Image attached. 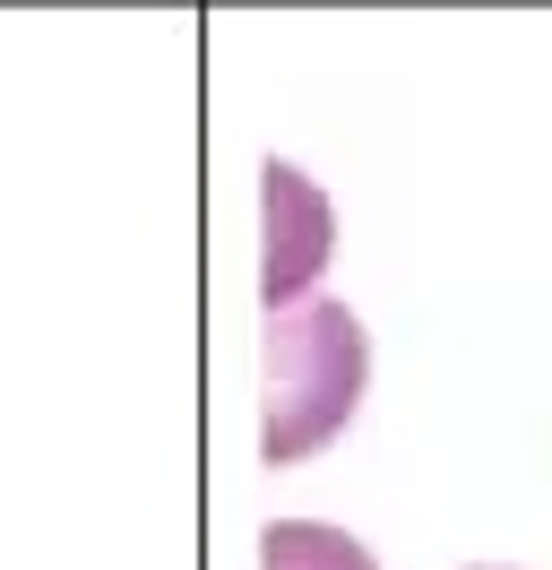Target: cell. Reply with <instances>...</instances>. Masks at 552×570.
Masks as SVG:
<instances>
[{"instance_id": "6da1fadb", "label": "cell", "mask_w": 552, "mask_h": 570, "mask_svg": "<svg viewBox=\"0 0 552 570\" xmlns=\"http://www.w3.org/2000/svg\"><path fill=\"white\" fill-rule=\"evenodd\" d=\"M259 459L294 466L310 450H328L345 432V415L363 406V381H372V337L363 321L310 294L303 312H276L268 346H259Z\"/></svg>"}, {"instance_id": "7a4b0ae2", "label": "cell", "mask_w": 552, "mask_h": 570, "mask_svg": "<svg viewBox=\"0 0 552 570\" xmlns=\"http://www.w3.org/2000/svg\"><path fill=\"white\" fill-rule=\"evenodd\" d=\"M259 199H268V250H259V303L276 312H303L310 303V277L328 259V199L319 181H303L294 165H259Z\"/></svg>"}, {"instance_id": "3957f363", "label": "cell", "mask_w": 552, "mask_h": 570, "mask_svg": "<svg viewBox=\"0 0 552 570\" xmlns=\"http://www.w3.org/2000/svg\"><path fill=\"white\" fill-rule=\"evenodd\" d=\"M259 570H379L363 535L328 528V519H268L259 528Z\"/></svg>"}]
</instances>
